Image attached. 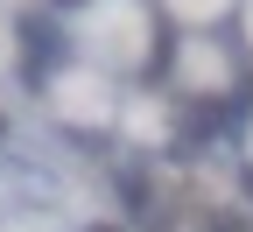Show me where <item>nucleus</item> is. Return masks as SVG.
Instances as JSON below:
<instances>
[{"label":"nucleus","instance_id":"1","mask_svg":"<svg viewBox=\"0 0 253 232\" xmlns=\"http://www.w3.org/2000/svg\"><path fill=\"white\" fill-rule=\"evenodd\" d=\"M28 43H36V49H28V63H36V71H49L56 43H49V28H42V21H28Z\"/></svg>","mask_w":253,"mask_h":232},{"label":"nucleus","instance_id":"2","mask_svg":"<svg viewBox=\"0 0 253 232\" xmlns=\"http://www.w3.org/2000/svg\"><path fill=\"white\" fill-rule=\"evenodd\" d=\"M56 7H78V0H56Z\"/></svg>","mask_w":253,"mask_h":232},{"label":"nucleus","instance_id":"3","mask_svg":"<svg viewBox=\"0 0 253 232\" xmlns=\"http://www.w3.org/2000/svg\"><path fill=\"white\" fill-rule=\"evenodd\" d=\"M99 232H106V225H99Z\"/></svg>","mask_w":253,"mask_h":232}]
</instances>
